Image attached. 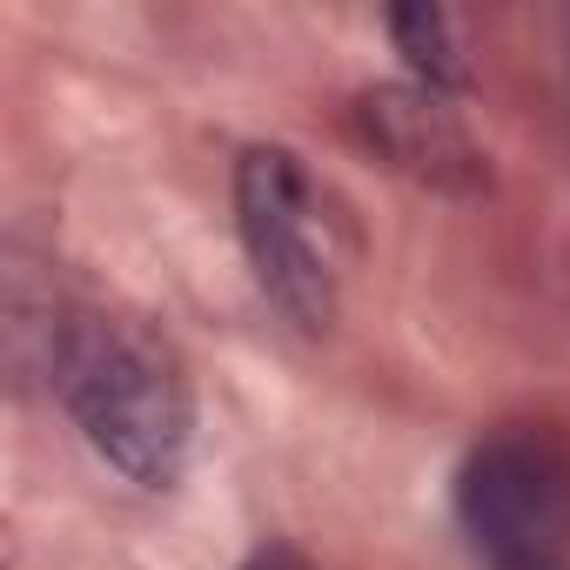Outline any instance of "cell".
<instances>
[{
    "label": "cell",
    "mask_w": 570,
    "mask_h": 570,
    "mask_svg": "<svg viewBox=\"0 0 570 570\" xmlns=\"http://www.w3.org/2000/svg\"><path fill=\"white\" fill-rule=\"evenodd\" d=\"M242 570H303V563H296L289 550H262V557H248Z\"/></svg>",
    "instance_id": "cell-6"
},
{
    "label": "cell",
    "mask_w": 570,
    "mask_h": 570,
    "mask_svg": "<svg viewBox=\"0 0 570 570\" xmlns=\"http://www.w3.org/2000/svg\"><path fill=\"white\" fill-rule=\"evenodd\" d=\"M390 41L410 68V81L450 95L470 81V55H463V35H456V14L450 8H430V0H416V8H390Z\"/></svg>",
    "instance_id": "cell-5"
},
{
    "label": "cell",
    "mask_w": 570,
    "mask_h": 570,
    "mask_svg": "<svg viewBox=\"0 0 570 570\" xmlns=\"http://www.w3.org/2000/svg\"><path fill=\"white\" fill-rule=\"evenodd\" d=\"M456 523L490 570H557L570 550V450L537 423L490 430L456 470Z\"/></svg>",
    "instance_id": "cell-3"
},
{
    "label": "cell",
    "mask_w": 570,
    "mask_h": 570,
    "mask_svg": "<svg viewBox=\"0 0 570 570\" xmlns=\"http://www.w3.org/2000/svg\"><path fill=\"white\" fill-rule=\"evenodd\" d=\"M235 228L255 268V289L303 336H323L343 309L350 228L336 195L309 175V161L282 141H255L235 161Z\"/></svg>",
    "instance_id": "cell-2"
},
{
    "label": "cell",
    "mask_w": 570,
    "mask_h": 570,
    "mask_svg": "<svg viewBox=\"0 0 570 570\" xmlns=\"http://www.w3.org/2000/svg\"><path fill=\"white\" fill-rule=\"evenodd\" d=\"M48 383L88 450L141 490H175L195 450V396L168 343L115 309H75L55 323Z\"/></svg>",
    "instance_id": "cell-1"
},
{
    "label": "cell",
    "mask_w": 570,
    "mask_h": 570,
    "mask_svg": "<svg viewBox=\"0 0 570 570\" xmlns=\"http://www.w3.org/2000/svg\"><path fill=\"white\" fill-rule=\"evenodd\" d=\"M356 128H363V141L390 168H403V175H416L430 188H470L483 175V155L463 135L456 108L436 88H423V81H383V88H370L356 101Z\"/></svg>",
    "instance_id": "cell-4"
}]
</instances>
